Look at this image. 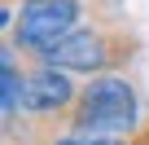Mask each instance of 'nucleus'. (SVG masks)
I'll return each mask as SVG.
<instances>
[{
	"instance_id": "obj_5",
	"label": "nucleus",
	"mask_w": 149,
	"mask_h": 145,
	"mask_svg": "<svg viewBox=\"0 0 149 145\" xmlns=\"http://www.w3.org/2000/svg\"><path fill=\"white\" fill-rule=\"evenodd\" d=\"M92 145H123V141H114V136H101V141H92Z\"/></svg>"
},
{
	"instance_id": "obj_2",
	"label": "nucleus",
	"mask_w": 149,
	"mask_h": 145,
	"mask_svg": "<svg viewBox=\"0 0 149 145\" xmlns=\"http://www.w3.org/2000/svg\"><path fill=\"white\" fill-rule=\"evenodd\" d=\"M84 18V0H22V9L9 27L13 44L31 57H48Z\"/></svg>"
},
{
	"instance_id": "obj_4",
	"label": "nucleus",
	"mask_w": 149,
	"mask_h": 145,
	"mask_svg": "<svg viewBox=\"0 0 149 145\" xmlns=\"http://www.w3.org/2000/svg\"><path fill=\"white\" fill-rule=\"evenodd\" d=\"M74 101H79V92H74V84L66 79L61 66L44 62L40 70H31V75H26L22 114H31V119H57V114H70Z\"/></svg>"
},
{
	"instance_id": "obj_3",
	"label": "nucleus",
	"mask_w": 149,
	"mask_h": 145,
	"mask_svg": "<svg viewBox=\"0 0 149 145\" xmlns=\"http://www.w3.org/2000/svg\"><path fill=\"white\" fill-rule=\"evenodd\" d=\"M132 53V40L123 27H74L44 62L61 66V70H105V66H118L127 62Z\"/></svg>"
},
{
	"instance_id": "obj_1",
	"label": "nucleus",
	"mask_w": 149,
	"mask_h": 145,
	"mask_svg": "<svg viewBox=\"0 0 149 145\" xmlns=\"http://www.w3.org/2000/svg\"><path fill=\"white\" fill-rule=\"evenodd\" d=\"M74 127H88L92 136H114L136 127V88L118 75H97L79 88V101L70 110Z\"/></svg>"
}]
</instances>
